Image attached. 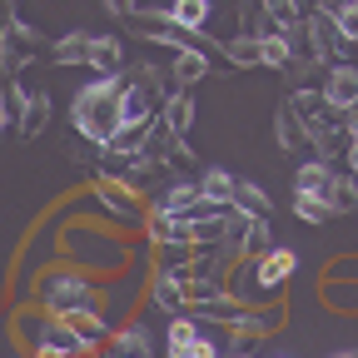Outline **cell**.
I'll return each mask as SVG.
<instances>
[{
    "mask_svg": "<svg viewBox=\"0 0 358 358\" xmlns=\"http://www.w3.org/2000/svg\"><path fill=\"white\" fill-rule=\"evenodd\" d=\"M120 90H124V75H95L75 90L70 100V124L85 145L105 150L115 134H120Z\"/></svg>",
    "mask_w": 358,
    "mask_h": 358,
    "instance_id": "obj_1",
    "label": "cell"
},
{
    "mask_svg": "<svg viewBox=\"0 0 358 358\" xmlns=\"http://www.w3.org/2000/svg\"><path fill=\"white\" fill-rule=\"evenodd\" d=\"M60 259L75 264L80 274H120L129 264V244L120 239V229H105V224H65L60 229Z\"/></svg>",
    "mask_w": 358,
    "mask_h": 358,
    "instance_id": "obj_2",
    "label": "cell"
},
{
    "mask_svg": "<svg viewBox=\"0 0 358 358\" xmlns=\"http://www.w3.org/2000/svg\"><path fill=\"white\" fill-rule=\"evenodd\" d=\"M35 303L45 313H55V319H65V313H100L105 308V289L90 274H80L75 264H60V268H50V274H40Z\"/></svg>",
    "mask_w": 358,
    "mask_h": 358,
    "instance_id": "obj_3",
    "label": "cell"
},
{
    "mask_svg": "<svg viewBox=\"0 0 358 358\" xmlns=\"http://www.w3.org/2000/svg\"><path fill=\"white\" fill-rule=\"evenodd\" d=\"M95 204L120 224V229H145V214H150V204H140V189L134 185H124V179H110V174H95Z\"/></svg>",
    "mask_w": 358,
    "mask_h": 358,
    "instance_id": "obj_4",
    "label": "cell"
},
{
    "mask_svg": "<svg viewBox=\"0 0 358 358\" xmlns=\"http://www.w3.org/2000/svg\"><path fill=\"white\" fill-rule=\"evenodd\" d=\"M40 30H30L20 15H6V25H0V75L6 80H20V70L30 60H40Z\"/></svg>",
    "mask_w": 358,
    "mask_h": 358,
    "instance_id": "obj_5",
    "label": "cell"
},
{
    "mask_svg": "<svg viewBox=\"0 0 358 358\" xmlns=\"http://www.w3.org/2000/svg\"><path fill=\"white\" fill-rule=\"evenodd\" d=\"M10 100H15V129H20V140H40L45 129H50V115H55V105H50V95L45 90H30L25 80H15L10 85Z\"/></svg>",
    "mask_w": 358,
    "mask_h": 358,
    "instance_id": "obj_6",
    "label": "cell"
},
{
    "mask_svg": "<svg viewBox=\"0 0 358 358\" xmlns=\"http://www.w3.org/2000/svg\"><path fill=\"white\" fill-rule=\"evenodd\" d=\"M303 30H308V45H313V55H319V65H343V60H353V45L338 35L329 6H319L313 15H303Z\"/></svg>",
    "mask_w": 358,
    "mask_h": 358,
    "instance_id": "obj_7",
    "label": "cell"
},
{
    "mask_svg": "<svg viewBox=\"0 0 358 358\" xmlns=\"http://www.w3.org/2000/svg\"><path fill=\"white\" fill-rule=\"evenodd\" d=\"M319 95H324L329 110L348 115V110L358 105V65H353V60H343V65H324V75H319Z\"/></svg>",
    "mask_w": 358,
    "mask_h": 358,
    "instance_id": "obj_8",
    "label": "cell"
},
{
    "mask_svg": "<svg viewBox=\"0 0 358 358\" xmlns=\"http://www.w3.org/2000/svg\"><path fill=\"white\" fill-rule=\"evenodd\" d=\"M159 95L150 85H134V80H124V90H120V124H129V129H145L155 115H159Z\"/></svg>",
    "mask_w": 358,
    "mask_h": 358,
    "instance_id": "obj_9",
    "label": "cell"
},
{
    "mask_svg": "<svg viewBox=\"0 0 358 358\" xmlns=\"http://www.w3.org/2000/svg\"><path fill=\"white\" fill-rule=\"evenodd\" d=\"M150 209H159V214H174V219H189L204 199H199V179H174V185H164L155 199H145Z\"/></svg>",
    "mask_w": 358,
    "mask_h": 358,
    "instance_id": "obj_10",
    "label": "cell"
},
{
    "mask_svg": "<svg viewBox=\"0 0 358 358\" xmlns=\"http://www.w3.org/2000/svg\"><path fill=\"white\" fill-rule=\"evenodd\" d=\"M229 219H234V209L199 204V209L189 214V244H194V249H214L224 234H229Z\"/></svg>",
    "mask_w": 358,
    "mask_h": 358,
    "instance_id": "obj_11",
    "label": "cell"
},
{
    "mask_svg": "<svg viewBox=\"0 0 358 358\" xmlns=\"http://www.w3.org/2000/svg\"><path fill=\"white\" fill-rule=\"evenodd\" d=\"M85 70L90 75H124V40L120 35H90Z\"/></svg>",
    "mask_w": 358,
    "mask_h": 358,
    "instance_id": "obj_12",
    "label": "cell"
},
{
    "mask_svg": "<svg viewBox=\"0 0 358 358\" xmlns=\"http://www.w3.org/2000/svg\"><path fill=\"white\" fill-rule=\"evenodd\" d=\"M150 303L174 319V313L189 308V289L179 284V274H169V268H155V279H150Z\"/></svg>",
    "mask_w": 358,
    "mask_h": 358,
    "instance_id": "obj_13",
    "label": "cell"
},
{
    "mask_svg": "<svg viewBox=\"0 0 358 358\" xmlns=\"http://www.w3.org/2000/svg\"><path fill=\"white\" fill-rule=\"evenodd\" d=\"M110 358H155V338H150V324L129 319L124 329L110 334Z\"/></svg>",
    "mask_w": 358,
    "mask_h": 358,
    "instance_id": "obj_14",
    "label": "cell"
},
{
    "mask_svg": "<svg viewBox=\"0 0 358 358\" xmlns=\"http://www.w3.org/2000/svg\"><path fill=\"white\" fill-rule=\"evenodd\" d=\"M159 120L185 140V134L194 129V120H199V105H194V90H169V100L159 105Z\"/></svg>",
    "mask_w": 358,
    "mask_h": 358,
    "instance_id": "obj_15",
    "label": "cell"
},
{
    "mask_svg": "<svg viewBox=\"0 0 358 358\" xmlns=\"http://www.w3.org/2000/svg\"><path fill=\"white\" fill-rule=\"evenodd\" d=\"M274 140H279V150H284V155H313L308 129L299 124V115H294L289 105H279V110H274Z\"/></svg>",
    "mask_w": 358,
    "mask_h": 358,
    "instance_id": "obj_16",
    "label": "cell"
},
{
    "mask_svg": "<svg viewBox=\"0 0 358 358\" xmlns=\"http://www.w3.org/2000/svg\"><path fill=\"white\" fill-rule=\"evenodd\" d=\"M234 185H239V179L224 169V164H209L199 174V199L214 204V209H234Z\"/></svg>",
    "mask_w": 358,
    "mask_h": 358,
    "instance_id": "obj_17",
    "label": "cell"
},
{
    "mask_svg": "<svg viewBox=\"0 0 358 358\" xmlns=\"http://www.w3.org/2000/svg\"><path fill=\"white\" fill-rule=\"evenodd\" d=\"M174 145H179V134L155 115L150 124H145V134H140V155L150 159V164H169V155H174Z\"/></svg>",
    "mask_w": 358,
    "mask_h": 358,
    "instance_id": "obj_18",
    "label": "cell"
},
{
    "mask_svg": "<svg viewBox=\"0 0 358 358\" xmlns=\"http://www.w3.org/2000/svg\"><path fill=\"white\" fill-rule=\"evenodd\" d=\"M194 338H199V319L194 313H174L169 329H164V358H189Z\"/></svg>",
    "mask_w": 358,
    "mask_h": 358,
    "instance_id": "obj_19",
    "label": "cell"
},
{
    "mask_svg": "<svg viewBox=\"0 0 358 358\" xmlns=\"http://www.w3.org/2000/svg\"><path fill=\"white\" fill-rule=\"evenodd\" d=\"M164 15H169V25H179V30H204V25L214 20V0H169Z\"/></svg>",
    "mask_w": 358,
    "mask_h": 358,
    "instance_id": "obj_20",
    "label": "cell"
},
{
    "mask_svg": "<svg viewBox=\"0 0 358 358\" xmlns=\"http://www.w3.org/2000/svg\"><path fill=\"white\" fill-rule=\"evenodd\" d=\"M204 75H209V55L204 50H174V65H169L174 90H194Z\"/></svg>",
    "mask_w": 358,
    "mask_h": 358,
    "instance_id": "obj_21",
    "label": "cell"
},
{
    "mask_svg": "<svg viewBox=\"0 0 358 358\" xmlns=\"http://www.w3.org/2000/svg\"><path fill=\"white\" fill-rule=\"evenodd\" d=\"M324 209L329 214H353L358 209V179L353 174H334L324 185Z\"/></svg>",
    "mask_w": 358,
    "mask_h": 358,
    "instance_id": "obj_22",
    "label": "cell"
},
{
    "mask_svg": "<svg viewBox=\"0 0 358 358\" xmlns=\"http://www.w3.org/2000/svg\"><path fill=\"white\" fill-rule=\"evenodd\" d=\"M329 179H334L329 159L313 155V159H303V164L294 169V194H319V199H324V185H329Z\"/></svg>",
    "mask_w": 358,
    "mask_h": 358,
    "instance_id": "obj_23",
    "label": "cell"
},
{
    "mask_svg": "<svg viewBox=\"0 0 358 358\" xmlns=\"http://www.w3.org/2000/svg\"><path fill=\"white\" fill-rule=\"evenodd\" d=\"M85 55H90V30H65V35L50 45V60H55L60 70H70V65H85Z\"/></svg>",
    "mask_w": 358,
    "mask_h": 358,
    "instance_id": "obj_24",
    "label": "cell"
},
{
    "mask_svg": "<svg viewBox=\"0 0 358 358\" xmlns=\"http://www.w3.org/2000/svg\"><path fill=\"white\" fill-rule=\"evenodd\" d=\"M234 209L239 214H254V219H268V214H274V199L264 194L259 179H239V185H234Z\"/></svg>",
    "mask_w": 358,
    "mask_h": 358,
    "instance_id": "obj_25",
    "label": "cell"
},
{
    "mask_svg": "<svg viewBox=\"0 0 358 358\" xmlns=\"http://www.w3.org/2000/svg\"><path fill=\"white\" fill-rule=\"evenodd\" d=\"M219 50H224V60H229V65H239V70H254V65H259V35H249V30H234L229 40H219Z\"/></svg>",
    "mask_w": 358,
    "mask_h": 358,
    "instance_id": "obj_26",
    "label": "cell"
},
{
    "mask_svg": "<svg viewBox=\"0 0 358 358\" xmlns=\"http://www.w3.org/2000/svg\"><path fill=\"white\" fill-rule=\"evenodd\" d=\"M65 324L75 329V338H80L85 348H100V343L115 334V329L105 324V313H65Z\"/></svg>",
    "mask_w": 358,
    "mask_h": 358,
    "instance_id": "obj_27",
    "label": "cell"
},
{
    "mask_svg": "<svg viewBox=\"0 0 358 358\" xmlns=\"http://www.w3.org/2000/svg\"><path fill=\"white\" fill-rule=\"evenodd\" d=\"M259 65H264V70H289V65H294V50H289V30L259 35Z\"/></svg>",
    "mask_w": 358,
    "mask_h": 358,
    "instance_id": "obj_28",
    "label": "cell"
},
{
    "mask_svg": "<svg viewBox=\"0 0 358 358\" xmlns=\"http://www.w3.org/2000/svg\"><path fill=\"white\" fill-rule=\"evenodd\" d=\"M264 249H274V229H268V219H254L244 224V259H259Z\"/></svg>",
    "mask_w": 358,
    "mask_h": 358,
    "instance_id": "obj_29",
    "label": "cell"
},
{
    "mask_svg": "<svg viewBox=\"0 0 358 358\" xmlns=\"http://www.w3.org/2000/svg\"><path fill=\"white\" fill-rule=\"evenodd\" d=\"M155 249V268H185L189 259H194V244H185V239H169V244H150Z\"/></svg>",
    "mask_w": 358,
    "mask_h": 358,
    "instance_id": "obj_30",
    "label": "cell"
},
{
    "mask_svg": "<svg viewBox=\"0 0 358 358\" xmlns=\"http://www.w3.org/2000/svg\"><path fill=\"white\" fill-rule=\"evenodd\" d=\"M329 15H334L338 35H343L348 45H358V0H334V6H329Z\"/></svg>",
    "mask_w": 358,
    "mask_h": 358,
    "instance_id": "obj_31",
    "label": "cell"
},
{
    "mask_svg": "<svg viewBox=\"0 0 358 358\" xmlns=\"http://www.w3.org/2000/svg\"><path fill=\"white\" fill-rule=\"evenodd\" d=\"M294 219H303V224H324L329 209H324L319 194H294Z\"/></svg>",
    "mask_w": 358,
    "mask_h": 358,
    "instance_id": "obj_32",
    "label": "cell"
},
{
    "mask_svg": "<svg viewBox=\"0 0 358 358\" xmlns=\"http://www.w3.org/2000/svg\"><path fill=\"white\" fill-rule=\"evenodd\" d=\"M100 6H105V15H120V20H129L140 0H100Z\"/></svg>",
    "mask_w": 358,
    "mask_h": 358,
    "instance_id": "obj_33",
    "label": "cell"
},
{
    "mask_svg": "<svg viewBox=\"0 0 358 358\" xmlns=\"http://www.w3.org/2000/svg\"><path fill=\"white\" fill-rule=\"evenodd\" d=\"M343 164H348V174L358 179V134H348V145H343Z\"/></svg>",
    "mask_w": 358,
    "mask_h": 358,
    "instance_id": "obj_34",
    "label": "cell"
},
{
    "mask_svg": "<svg viewBox=\"0 0 358 358\" xmlns=\"http://www.w3.org/2000/svg\"><path fill=\"white\" fill-rule=\"evenodd\" d=\"M10 120H15V115H10V105H6V100H0V134H6V129H10Z\"/></svg>",
    "mask_w": 358,
    "mask_h": 358,
    "instance_id": "obj_35",
    "label": "cell"
},
{
    "mask_svg": "<svg viewBox=\"0 0 358 358\" xmlns=\"http://www.w3.org/2000/svg\"><path fill=\"white\" fill-rule=\"evenodd\" d=\"M30 358H70V353H30Z\"/></svg>",
    "mask_w": 358,
    "mask_h": 358,
    "instance_id": "obj_36",
    "label": "cell"
},
{
    "mask_svg": "<svg viewBox=\"0 0 358 358\" xmlns=\"http://www.w3.org/2000/svg\"><path fill=\"white\" fill-rule=\"evenodd\" d=\"M229 358H254V353H229Z\"/></svg>",
    "mask_w": 358,
    "mask_h": 358,
    "instance_id": "obj_37",
    "label": "cell"
},
{
    "mask_svg": "<svg viewBox=\"0 0 358 358\" xmlns=\"http://www.w3.org/2000/svg\"><path fill=\"white\" fill-rule=\"evenodd\" d=\"M279 358H289V353H279Z\"/></svg>",
    "mask_w": 358,
    "mask_h": 358,
    "instance_id": "obj_38",
    "label": "cell"
},
{
    "mask_svg": "<svg viewBox=\"0 0 358 358\" xmlns=\"http://www.w3.org/2000/svg\"><path fill=\"white\" fill-rule=\"evenodd\" d=\"M353 110H358V105H353Z\"/></svg>",
    "mask_w": 358,
    "mask_h": 358,
    "instance_id": "obj_39",
    "label": "cell"
}]
</instances>
